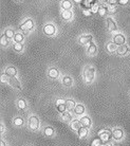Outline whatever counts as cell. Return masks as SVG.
Segmentation results:
<instances>
[{
  "instance_id": "6da1fadb",
  "label": "cell",
  "mask_w": 130,
  "mask_h": 146,
  "mask_svg": "<svg viewBox=\"0 0 130 146\" xmlns=\"http://www.w3.org/2000/svg\"><path fill=\"white\" fill-rule=\"evenodd\" d=\"M95 68L92 66H87L84 68V72H83V77H84V82L86 84H91L94 80H95Z\"/></svg>"
},
{
  "instance_id": "7a4b0ae2",
  "label": "cell",
  "mask_w": 130,
  "mask_h": 146,
  "mask_svg": "<svg viewBox=\"0 0 130 146\" xmlns=\"http://www.w3.org/2000/svg\"><path fill=\"white\" fill-rule=\"evenodd\" d=\"M19 29H20V31H21L22 33H25V34L30 33V32L34 29V21H33V19L25 18V20L22 21L21 25H20Z\"/></svg>"
},
{
  "instance_id": "3957f363",
  "label": "cell",
  "mask_w": 130,
  "mask_h": 146,
  "mask_svg": "<svg viewBox=\"0 0 130 146\" xmlns=\"http://www.w3.org/2000/svg\"><path fill=\"white\" fill-rule=\"evenodd\" d=\"M39 126H40V121L39 119L36 117V115H32V117H30L29 119V128L33 131H36L39 129Z\"/></svg>"
},
{
  "instance_id": "277c9868",
  "label": "cell",
  "mask_w": 130,
  "mask_h": 146,
  "mask_svg": "<svg viewBox=\"0 0 130 146\" xmlns=\"http://www.w3.org/2000/svg\"><path fill=\"white\" fill-rule=\"evenodd\" d=\"M42 31L47 36H54L55 34H56L57 29H56V27L53 23H47L46 26L43 27Z\"/></svg>"
},
{
  "instance_id": "5b68a950",
  "label": "cell",
  "mask_w": 130,
  "mask_h": 146,
  "mask_svg": "<svg viewBox=\"0 0 130 146\" xmlns=\"http://www.w3.org/2000/svg\"><path fill=\"white\" fill-rule=\"evenodd\" d=\"M111 137H112V131H110L109 129H104V130L98 132V138L103 141V143H109Z\"/></svg>"
},
{
  "instance_id": "8992f818",
  "label": "cell",
  "mask_w": 130,
  "mask_h": 146,
  "mask_svg": "<svg viewBox=\"0 0 130 146\" xmlns=\"http://www.w3.org/2000/svg\"><path fill=\"white\" fill-rule=\"evenodd\" d=\"M106 25H107V29H108L109 32L114 33V32L117 31V25H116V22L114 21V19L112 17H108L106 19Z\"/></svg>"
},
{
  "instance_id": "52a82bcc",
  "label": "cell",
  "mask_w": 130,
  "mask_h": 146,
  "mask_svg": "<svg viewBox=\"0 0 130 146\" xmlns=\"http://www.w3.org/2000/svg\"><path fill=\"white\" fill-rule=\"evenodd\" d=\"M113 42L116 44L117 46L125 44V42H126V36L123 33H115L113 35Z\"/></svg>"
},
{
  "instance_id": "ba28073f",
  "label": "cell",
  "mask_w": 130,
  "mask_h": 146,
  "mask_svg": "<svg viewBox=\"0 0 130 146\" xmlns=\"http://www.w3.org/2000/svg\"><path fill=\"white\" fill-rule=\"evenodd\" d=\"M66 101H67V100H64V99L56 100L55 104H56V109H57L58 112L64 113V112H66V109H68V108H67V105H66Z\"/></svg>"
},
{
  "instance_id": "9c48e42d",
  "label": "cell",
  "mask_w": 130,
  "mask_h": 146,
  "mask_svg": "<svg viewBox=\"0 0 130 146\" xmlns=\"http://www.w3.org/2000/svg\"><path fill=\"white\" fill-rule=\"evenodd\" d=\"M92 39H93V36L91 34H84L78 37V42L80 44H89L90 42H92Z\"/></svg>"
},
{
  "instance_id": "30bf717a",
  "label": "cell",
  "mask_w": 130,
  "mask_h": 146,
  "mask_svg": "<svg viewBox=\"0 0 130 146\" xmlns=\"http://www.w3.org/2000/svg\"><path fill=\"white\" fill-rule=\"evenodd\" d=\"M112 138L115 141H121L124 138V131L122 128H114L112 130Z\"/></svg>"
},
{
  "instance_id": "8fae6325",
  "label": "cell",
  "mask_w": 130,
  "mask_h": 146,
  "mask_svg": "<svg viewBox=\"0 0 130 146\" xmlns=\"http://www.w3.org/2000/svg\"><path fill=\"white\" fill-rule=\"evenodd\" d=\"M129 52H130L129 46H127V44H122V46H119V47H117L116 54L119 55V56H125V55H127Z\"/></svg>"
},
{
  "instance_id": "7c38bea8",
  "label": "cell",
  "mask_w": 130,
  "mask_h": 146,
  "mask_svg": "<svg viewBox=\"0 0 130 146\" xmlns=\"http://www.w3.org/2000/svg\"><path fill=\"white\" fill-rule=\"evenodd\" d=\"M9 85L11 86L12 88H14L16 90H21V84H20V82L17 77H11V78H9Z\"/></svg>"
},
{
  "instance_id": "4fadbf2b",
  "label": "cell",
  "mask_w": 130,
  "mask_h": 146,
  "mask_svg": "<svg viewBox=\"0 0 130 146\" xmlns=\"http://www.w3.org/2000/svg\"><path fill=\"white\" fill-rule=\"evenodd\" d=\"M4 74L7 75L10 78L11 77H16V75H17V69L14 66H9L7 67V69L4 70Z\"/></svg>"
},
{
  "instance_id": "5bb4252c",
  "label": "cell",
  "mask_w": 130,
  "mask_h": 146,
  "mask_svg": "<svg viewBox=\"0 0 130 146\" xmlns=\"http://www.w3.org/2000/svg\"><path fill=\"white\" fill-rule=\"evenodd\" d=\"M87 53L90 56H93L98 53V46L95 42H90L88 44V48H87Z\"/></svg>"
},
{
  "instance_id": "9a60e30c",
  "label": "cell",
  "mask_w": 130,
  "mask_h": 146,
  "mask_svg": "<svg viewBox=\"0 0 130 146\" xmlns=\"http://www.w3.org/2000/svg\"><path fill=\"white\" fill-rule=\"evenodd\" d=\"M60 7L62 11H71L73 7V3L71 0H62L60 2Z\"/></svg>"
},
{
  "instance_id": "2e32d148",
  "label": "cell",
  "mask_w": 130,
  "mask_h": 146,
  "mask_svg": "<svg viewBox=\"0 0 130 146\" xmlns=\"http://www.w3.org/2000/svg\"><path fill=\"white\" fill-rule=\"evenodd\" d=\"M48 75H49L50 78L56 80V78L59 77V71H58V69H56V68H54V67H52V68H50V69L48 70Z\"/></svg>"
},
{
  "instance_id": "e0dca14e",
  "label": "cell",
  "mask_w": 130,
  "mask_h": 146,
  "mask_svg": "<svg viewBox=\"0 0 130 146\" xmlns=\"http://www.w3.org/2000/svg\"><path fill=\"white\" fill-rule=\"evenodd\" d=\"M80 120V123H82V125H83L84 127H88V128L91 127L92 121H91L90 117H88V115H83Z\"/></svg>"
},
{
  "instance_id": "ac0fdd59",
  "label": "cell",
  "mask_w": 130,
  "mask_h": 146,
  "mask_svg": "<svg viewBox=\"0 0 130 146\" xmlns=\"http://www.w3.org/2000/svg\"><path fill=\"white\" fill-rule=\"evenodd\" d=\"M85 111H86V108H85V106H84L83 104H77L76 105V107L74 108V110H73V112H74V114L75 115H83L84 113H85Z\"/></svg>"
},
{
  "instance_id": "d6986e66",
  "label": "cell",
  "mask_w": 130,
  "mask_h": 146,
  "mask_svg": "<svg viewBox=\"0 0 130 146\" xmlns=\"http://www.w3.org/2000/svg\"><path fill=\"white\" fill-rule=\"evenodd\" d=\"M70 126H71V128H72L74 131H78L80 128H82V123H80V120H78V119H74V120L70 123Z\"/></svg>"
},
{
  "instance_id": "ffe728a7",
  "label": "cell",
  "mask_w": 130,
  "mask_h": 146,
  "mask_svg": "<svg viewBox=\"0 0 130 146\" xmlns=\"http://www.w3.org/2000/svg\"><path fill=\"white\" fill-rule=\"evenodd\" d=\"M23 40H25V34L22 33V32H17V33L15 34L14 38H13L14 44H22Z\"/></svg>"
},
{
  "instance_id": "44dd1931",
  "label": "cell",
  "mask_w": 130,
  "mask_h": 146,
  "mask_svg": "<svg viewBox=\"0 0 130 146\" xmlns=\"http://www.w3.org/2000/svg\"><path fill=\"white\" fill-rule=\"evenodd\" d=\"M77 133H78V138H80V139H85V138H87L88 135H89V128L82 126V128L77 131Z\"/></svg>"
},
{
  "instance_id": "7402d4cb",
  "label": "cell",
  "mask_w": 130,
  "mask_h": 146,
  "mask_svg": "<svg viewBox=\"0 0 130 146\" xmlns=\"http://www.w3.org/2000/svg\"><path fill=\"white\" fill-rule=\"evenodd\" d=\"M117 44H114L113 41H109L108 44H107V46H106V50L109 52V53H113V52H116V50H117Z\"/></svg>"
},
{
  "instance_id": "603a6c76",
  "label": "cell",
  "mask_w": 130,
  "mask_h": 146,
  "mask_svg": "<svg viewBox=\"0 0 130 146\" xmlns=\"http://www.w3.org/2000/svg\"><path fill=\"white\" fill-rule=\"evenodd\" d=\"M3 34H4V36H5L7 39L10 40V39H13V38H14L15 34H16V33H15L14 29H12V28H7V29L4 30Z\"/></svg>"
},
{
  "instance_id": "cb8c5ba5",
  "label": "cell",
  "mask_w": 130,
  "mask_h": 146,
  "mask_svg": "<svg viewBox=\"0 0 130 146\" xmlns=\"http://www.w3.org/2000/svg\"><path fill=\"white\" fill-rule=\"evenodd\" d=\"M60 117H62V120L64 121V122H66V123H70V122H72L73 121L72 114L70 113V111H66V112L62 113Z\"/></svg>"
},
{
  "instance_id": "d4e9b609",
  "label": "cell",
  "mask_w": 130,
  "mask_h": 146,
  "mask_svg": "<svg viewBox=\"0 0 130 146\" xmlns=\"http://www.w3.org/2000/svg\"><path fill=\"white\" fill-rule=\"evenodd\" d=\"M62 82L64 86H66V87H71L73 85V78L71 76H69V75H65L62 77Z\"/></svg>"
},
{
  "instance_id": "484cf974",
  "label": "cell",
  "mask_w": 130,
  "mask_h": 146,
  "mask_svg": "<svg viewBox=\"0 0 130 146\" xmlns=\"http://www.w3.org/2000/svg\"><path fill=\"white\" fill-rule=\"evenodd\" d=\"M43 133L46 137H53L55 135V129L51 126H47L43 128Z\"/></svg>"
},
{
  "instance_id": "4316f807",
  "label": "cell",
  "mask_w": 130,
  "mask_h": 146,
  "mask_svg": "<svg viewBox=\"0 0 130 146\" xmlns=\"http://www.w3.org/2000/svg\"><path fill=\"white\" fill-rule=\"evenodd\" d=\"M62 18L66 21H70L73 18V13L71 11H62Z\"/></svg>"
},
{
  "instance_id": "83f0119b",
  "label": "cell",
  "mask_w": 130,
  "mask_h": 146,
  "mask_svg": "<svg viewBox=\"0 0 130 146\" xmlns=\"http://www.w3.org/2000/svg\"><path fill=\"white\" fill-rule=\"evenodd\" d=\"M66 105H67V108H68L69 111H72V110H74V108L76 107V105H77V104L75 103V101H74V100L69 99V100H67V101H66Z\"/></svg>"
},
{
  "instance_id": "f1b7e54d",
  "label": "cell",
  "mask_w": 130,
  "mask_h": 146,
  "mask_svg": "<svg viewBox=\"0 0 130 146\" xmlns=\"http://www.w3.org/2000/svg\"><path fill=\"white\" fill-rule=\"evenodd\" d=\"M16 106H17V108H18L19 110L25 109V108H27V102H25V100L18 99L17 102H16Z\"/></svg>"
},
{
  "instance_id": "f546056e",
  "label": "cell",
  "mask_w": 130,
  "mask_h": 146,
  "mask_svg": "<svg viewBox=\"0 0 130 146\" xmlns=\"http://www.w3.org/2000/svg\"><path fill=\"white\" fill-rule=\"evenodd\" d=\"M13 124L16 126V127H21L22 125L25 124V121H23V119L20 117H15L14 120H13Z\"/></svg>"
},
{
  "instance_id": "4dcf8cb0",
  "label": "cell",
  "mask_w": 130,
  "mask_h": 146,
  "mask_svg": "<svg viewBox=\"0 0 130 146\" xmlns=\"http://www.w3.org/2000/svg\"><path fill=\"white\" fill-rule=\"evenodd\" d=\"M98 14L101 17H104V16H106V15L108 14V9H107V7H99Z\"/></svg>"
},
{
  "instance_id": "1f68e13d",
  "label": "cell",
  "mask_w": 130,
  "mask_h": 146,
  "mask_svg": "<svg viewBox=\"0 0 130 146\" xmlns=\"http://www.w3.org/2000/svg\"><path fill=\"white\" fill-rule=\"evenodd\" d=\"M0 44H1V46L3 48H7V46H9V39H7V37L4 36V34H2L1 35V39H0Z\"/></svg>"
},
{
  "instance_id": "d6a6232c",
  "label": "cell",
  "mask_w": 130,
  "mask_h": 146,
  "mask_svg": "<svg viewBox=\"0 0 130 146\" xmlns=\"http://www.w3.org/2000/svg\"><path fill=\"white\" fill-rule=\"evenodd\" d=\"M13 49H14L15 52L20 53V52L23 51V44H13Z\"/></svg>"
},
{
  "instance_id": "836d02e7",
  "label": "cell",
  "mask_w": 130,
  "mask_h": 146,
  "mask_svg": "<svg viewBox=\"0 0 130 146\" xmlns=\"http://www.w3.org/2000/svg\"><path fill=\"white\" fill-rule=\"evenodd\" d=\"M104 144L103 141H101L99 138H96V139H93L92 142H91V146H101Z\"/></svg>"
},
{
  "instance_id": "e575fe53",
  "label": "cell",
  "mask_w": 130,
  "mask_h": 146,
  "mask_svg": "<svg viewBox=\"0 0 130 146\" xmlns=\"http://www.w3.org/2000/svg\"><path fill=\"white\" fill-rule=\"evenodd\" d=\"M99 4L98 3H94L93 5H92V7H91V11H92V13H98V10H99Z\"/></svg>"
},
{
  "instance_id": "d590c367",
  "label": "cell",
  "mask_w": 130,
  "mask_h": 146,
  "mask_svg": "<svg viewBox=\"0 0 130 146\" xmlns=\"http://www.w3.org/2000/svg\"><path fill=\"white\" fill-rule=\"evenodd\" d=\"M107 9H108V13H110V14H114L115 11H116L115 7H112V5H108Z\"/></svg>"
},
{
  "instance_id": "8d00e7d4",
  "label": "cell",
  "mask_w": 130,
  "mask_h": 146,
  "mask_svg": "<svg viewBox=\"0 0 130 146\" xmlns=\"http://www.w3.org/2000/svg\"><path fill=\"white\" fill-rule=\"evenodd\" d=\"M83 14L85 15V16H87V17H90V16L93 14V13H92V11H91V10H84Z\"/></svg>"
},
{
  "instance_id": "74e56055",
  "label": "cell",
  "mask_w": 130,
  "mask_h": 146,
  "mask_svg": "<svg viewBox=\"0 0 130 146\" xmlns=\"http://www.w3.org/2000/svg\"><path fill=\"white\" fill-rule=\"evenodd\" d=\"M9 78H10V77L7 76V75H5V74H2V75H1V82H2V83H5V82L9 83Z\"/></svg>"
},
{
  "instance_id": "f35d334b",
  "label": "cell",
  "mask_w": 130,
  "mask_h": 146,
  "mask_svg": "<svg viewBox=\"0 0 130 146\" xmlns=\"http://www.w3.org/2000/svg\"><path fill=\"white\" fill-rule=\"evenodd\" d=\"M128 1H129V0H119V4H122V5H125V4L128 3Z\"/></svg>"
},
{
  "instance_id": "ab89813d",
  "label": "cell",
  "mask_w": 130,
  "mask_h": 146,
  "mask_svg": "<svg viewBox=\"0 0 130 146\" xmlns=\"http://www.w3.org/2000/svg\"><path fill=\"white\" fill-rule=\"evenodd\" d=\"M0 131H1V133H3V132H4V126H3V124H1V126H0Z\"/></svg>"
},
{
  "instance_id": "60d3db41",
  "label": "cell",
  "mask_w": 130,
  "mask_h": 146,
  "mask_svg": "<svg viewBox=\"0 0 130 146\" xmlns=\"http://www.w3.org/2000/svg\"><path fill=\"white\" fill-rule=\"evenodd\" d=\"M73 1H74V2H75V3H82V2H83V0H73Z\"/></svg>"
},
{
  "instance_id": "b9f144b4",
  "label": "cell",
  "mask_w": 130,
  "mask_h": 146,
  "mask_svg": "<svg viewBox=\"0 0 130 146\" xmlns=\"http://www.w3.org/2000/svg\"><path fill=\"white\" fill-rule=\"evenodd\" d=\"M101 146H113V145H112V144H110V143H104Z\"/></svg>"
},
{
  "instance_id": "7bdbcfd3",
  "label": "cell",
  "mask_w": 130,
  "mask_h": 146,
  "mask_svg": "<svg viewBox=\"0 0 130 146\" xmlns=\"http://www.w3.org/2000/svg\"><path fill=\"white\" fill-rule=\"evenodd\" d=\"M0 145H1V146H7V145H5V143H4L3 141H1V144H0Z\"/></svg>"
},
{
  "instance_id": "ee69618b",
  "label": "cell",
  "mask_w": 130,
  "mask_h": 146,
  "mask_svg": "<svg viewBox=\"0 0 130 146\" xmlns=\"http://www.w3.org/2000/svg\"><path fill=\"white\" fill-rule=\"evenodd\" d=\"M15 1H16V2H21L22 0H15Z\"/></svg>"
},
{
  "instance_id": "f6af8a7d",
  "label": "cell",
  "mask_w": 130,
  "mask_h": 146,
  "mask_svg": "<svg viewBox=\"0 0 130 146\" xmlns=\"http://www.w3.org/2000/svg\"><path fill=\"white\" fill-rule=\"evenodd\" d=\"M113 146H121V145H119V144H115V145H113Z\"/></svg>"
}]
</instances>
